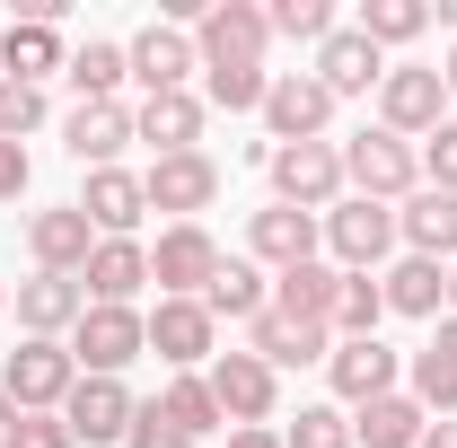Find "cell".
<instances>
[{
  "label": "cell",
  "instance_id": "27",
  "mask_svg": "<svg viewBox=\"0 0 457 448\" xmlns=\"http://www.w3.org/2000/svg\"><path fill=\"white\" fill-rule=\"evenodd\" d=\"M132 141V106L123 97H106V106H79L71 123H62V150L79 159V168H114V150Z\"/></svg>",
  "mask_w": 457,
  "mask_h": 448
},
{
  "label": "cell",
  "instance_id": "35",
  "mask_svg": "<svg viewBox=\"0 0 457 448\" xmlns=\"http://www.w3.org/2000/svg\"><path fill=\"white\" fill-rule=\"evenodd\" d=\"M422 27H431V0H370V9H361V36H370L378 54H387V45H413Z\"/></svg>",
  "mask_w": 457,
  "mask_h": 448
},
{
  "label": "cell",
  "instance_id": "40",
  "mask_svg": "<svg viewBox=\"0 0 457 448\" xmlns=\"http://www.w3.org/2000/svg\"><path fill=\"white\" fill-rule=\"evenodd\" d=\"M422 185H431V194H457V123H440V132L422 141Z\"/></svg>",
  "mask_w": 457,
  "mask_h": 448
},
{
  "label": "cell",
  "instance_id": "24",
  "mask_svg": "<svg viewBox=\"0 0 457 448\" xmlns=\"http://www.w3.org/2000/svg\"><path fill=\"white\" fill-rule=\"evenodd\" d=\"M246 352H255V361L282 378V369H308V361H326V352H335V335H326V326H290V317H273V308H264V317L246 326Z\"/></svg>",
  "mask_w": 457,
  "mask_h": 448
},
{
  "label": "cell",
  "instance_id": "16",
  "mask_svg": "<svg viewBox=\"0 0 457 448\" xmlns=\"http://www.w3.org/2000/svg\"><path fill=\"white\" fill-rule=\"evenodd\" d=\"M326 378H335V395L361 413V404H378V395H396L404 378V352H387V343L370 335V343H335L326 352Z\"/></svg>",
  "mask_w": 457,
  "mask_h": 448
},
{
  "label": "cell",
  "instance_id": "26",
  "mask_svg": "<svg viewBox=\"0 0 457 448\" xmlns=\"http://www.w3.org/2000/svg\"><path fill=\"white\" fill-rule=\"evenodd\" d=\"M203 308H212V326H255L264 308H273V281H264V264H246V255H220V273H212V290H203Z\"/></svg>",
  "mask_w": 457,
  "mask_h": 448
},
{
  "label": "cell",
  "instance_id": "31",
  "mask_svg": "<svg viewBox=\"0 0 457 448\" xmlns=\"http://www.w3.org/2000/svg\"><path fill=\"white\" fill-rule=\"evenodd\" d=\"M387 326V290H378V273H343L335 290V343H370Z\"/></svg>",
  "mask_w": 457,
  "mask_h": 448
},
{
  "label": "cell",
  "instance_id": "17",
  "mask_svg": "<svg viewBox=\"0 0 457 448\" xmlns=\"http://www.w3.org/2000/svg\"><path fill=\"white\" fill-rule=\"evenodd\" d=\"M132 413H141V395L123 387V378H79L71 404H62V422H71V440H79V448L123 440V431H132Z\"/></svg>",
  "mask_w": 457,
  "mask_h": 448
},
{
  "label": "cell",
  "instance_id": "48",
  "mask_svg": "<svg viewBox=\"0 0 457 448\" xmlns=\"http://www.w3.org/2000/svg\"><path fill=\"white\" fill-rule=\"evenodd\" d=\"M431 18H440V27H449V36H457V0H440V9H431Z\"/></svg>",
  "mask_w": 457,
  "mask_h": 448
},
{
  "label": "cell",
  "instance_id": "13",
  "mask_svg": "<svg viewBox=\"0 0 457 448\" xmlns=\"http://www.w3.org/2000/svg\"><path fill=\"white\" fill-rule=\"evenodd\" d=\"M123 54H132V79H141L150 97H168V88H185V79L203 71V54H194V36H185L176 18H150V27H141V36H132Z\"/></svg>",
  "mask_w": 457,
  "mask_h": 448
},
{
  "label": "cell",
  "instance_id": "46",
  "mask_svg": "<svg viewBox=\"0 0 457 448\" xmlns=\"http://www.w3.org/2000/svg\"><path fill=\"white\" fill-rule=\"evenodd\" d=\"M422 448H457V422H431V431H422Z\"/></svg>",
  "mask_w": 457,
  "mask_h": 448
},
{
  "label": "cell",
  "instance_id": "20",
  "mask_svg": "<svg viewBox=\"0 0 457 448\" xmlns=\"http://www.w3.org/2000/svg\"><path fill=\"white\" fill-rule=\"evenodd\" d=\"M141 281H150V246H141V237H97L79 290H88V308H132Z\"/></svg>",
  "mask_w": 457,
  "mask_h": 448
},
{
  "label": "cell",
  "instance_id": "42",
  "mask_svg": "<svg viewBox=\"0 0 457 448\" xmlns=\"http://www.w3.org/2000/svg\"><path fill=\"white\" fill-rule=\"evenodd\" d=\"M18 448H79V440H71V422H62V413H27Z\"/></svg>",
  "mask_w": 457,
  "mask_h": 448
},
{
  "label": "cell",
  "instance_id": "47",
  "mask_svg": "<svg viewBox=\"0 0 457 448\" xmlns=\"http://www.w3.org/2000/svg\"><path fill=\"white\" fill-rule=\"evenodd\" d=\"M431 352H449V361H457V317H440V335H431Z\"/></svg>",
  "mask_w": 457,
  "mask_h": 448
},
{
  "label": "cell",
  "instance_id": "10",
  "mask_svg": "<svg viewBox=\"0 0 457 448\" xmlns=\"http://www.w3.org/2000/svg\"><path fill=\"white\" fill-rule=\"evenodd\" d=\"M326 123H335V97L317 88V71H273V88H264V132H273V150L326 141Z\"/></svg>",
  "mask_w": 457,
  "mask_h": 448
},
{
  "label": "cell",
  "instance_id": "15",
  "mask_svg": "<svg viewBox=\"0 0 457 448\" xmlns=\"http://www.w3.org/2000/svg\"><path fill=\"white\" fill-rule=\"evenodd\" d=\"M141 326H150V352H159L168 369H203V361H212V343H220V326H212V308H203V299H159Z\"/></svg>",
  "mask_w": 457,
  "mask_h": 448
},
{
  "label": "cell",
  "instance_id": "25",
  "mask_svg": "<svg viewBox=\"0 0 457 448\" xmlns=\"http://www.w3.org/2000/svg\"><path fill=\"white\" fill-rule=\"evenodd\" d=\"M54 71H71V54H62V36H54V18H18V27L0 36V79L45 88Z\"/></svg>",
  "mask_w": 457,
  "mask_h": 448
},
{
  "label": "cell",
  "instance_id": "36",
  "mask_svg": "<svg viewBox=\"0 0 457 448\" xmlns=\"http://www.w3.org/2000/svg\"><path fill=\"white\" fill-rule=\"evenodd\" d=\"M264 88H273V71H203V106L228 114H264Z\"/></svg>",
  "mask_w": 457,
  "mask_h": 448
},
{
  "label": "cell",
  "instance_id": "32",
  "mask_svg": "<svg viewBox=\"0 0 457 448\" xmlns=\"http://www.w3.org/2000/svg\"><path fill=\"white\" fill-rule=\"evenodd\" d=\"M159 413H168L185 440H203V431H228V422H220V404H212V378H203V369H176V378H168V395H159Z\"/></svg>",
  "mask_w": 457,
  "mask_h": 448
},
{
  "label": "cell",
  "instance_id": "23",
  "mask_svg": "<svg viewBox=\"0 0 457 448\" xmlns=\"http://www.w3.org/2000/svg\"><path fill=\"white\" fill-rule=\"evenodd\" d=\"M79 212L97 237H132L141 212H150V194H141V176L132 168H88V194H79Z\"/></svg>",
  "mask_w": 457,
  "mask_h": 448
},
{
  "label": "cell",
  "instance_id": "37",
  "mask_svg": "<svg viewBox=\"0 0 457 448\" xmlns=\"http://www.w3.org/2000/svg\"><path fill=\"white\" fill-rule=\"evenodd\" d=\"M282 448H352V413L343 404H299V422L282 431Z\"/></svg>",
  "mask_w": 457,
  "mask_h": 448
},
{
  "label": "cell",
  "instance_id": "2",
  "mask_svg": "<svg viewBox=\"0 0 457 448\" xmlns=\"http://www.w3.org/2000/svg\"><path fill=\"white\" fill-rule=\"evenodd\" d=\"M264 45H273V18H264L255 0H212L203 27H194L203 71H264Z\"/></svg>",
  "mask_w": 457,
  "mask_h": 448
},
{
  "label": "cell",
  "instance_id": "34",
  "mask_svg": "<svg viewBox=\"0 0 457 448\" xmlns=\"http://www.w3.org/2000/svg\"><path fill=\"white\" fill-rule=\"evenodd\" d=\"M404 378H413V404H422V413H440V422H457V361L449 352H431V343H422V352H413V361H404Z\"/></svg>",
  "mask_w": 457,
  "mask_h": 448
},
{
  "label": "cell",
  "instance_id": "3",
  "mask_svg": "<svg viewBox=\"0 0 457 448\" xmlns=\"http://www.w3.org/2000/svg\"><path fill=\"white\" fill-rule=\"evenodd\" d=\"M326 255H335V273H378L387 255H396V212L387 203H361V194H343L335 212H326Z\"/></svg>",
  "mask_w": 457,
  "mask_h": 448
},
{
  "label": "cell",
  "instance_id": "6",
  "mask_svg": "<svg viewBox=\"0 0 457 448\" xmlns=\"http://www.w3.org/2000/svg\"><path fill=\"white\" fill-rule=\"evenodd\" d=\"M264 168H273V194H282L290 212H317V220H326V212L343 203V150L335 141H290V150H273Z\"/></svg>",
  "mask_w": 457,
  "mask_h": 448
},
{
  "label": "cell",
  "instance_id": "45",
  "mask_svg": "<svg viewBox=\"0 0 457 448\" xmlns=\"http://www.w3.org/2000/svg\"><path fill=\"white\" fill-rule=\"evenodd\" d=\"M228 448H282V431H264V422H255V431H228Z\"/></svg>",
  "mask_w": 457,
  "mask_h": 448
},
{
  "label": "cell",
  "instance_id": "11",
  "mask_svg": "<svg viewBox=\"0 0 457 448\" xmlns=\"http://www.w3.org/2000/svg\"><path fill=\"white\" fill-rule=\"evenodd\" d=\"M141 194H150V212L194 220V212L220 203V159H212V150H176V159H159V168L141 176Z\"/></svg>",
  "mask_w": 457,
  "mask_h": 448
},
{
  "label": "cell",
  "instance_id": "39",
  "mask_svg": "<svg viewBox=\"0 0 457 448\" xmlns=\"http://www.w3.org/2000/svg\"><path fill=\"white\" fill-rule=\"evenodd\" d=\"M27 132H45V88L0 79V141H27Z\"/></svg>",
  "mask_w": 457,
  "mask_h": 448
},
{
  "label": "cell",
  "instance_id": "4",
  "mask_svg": "<svg viewBox=\"0 0 457 448\" xmlns=\"http://www.w3.org/2000/svg\"><path fill=\"white\" fill-rule=\"evenodd\" d=\"M71 387H79L71 343H18V352H9V369H0V395H9L18 413H62Z\"/></svg>",
  "mask_w": 457,
  "mask_h": 448
},
{
  "label": "cell",
  "instance_id": "44",
  "mask_svg": "<svg viewBox=\"0 0 457 448\" xmlns=\"http://www.w3.org/2000/svg\"><path fill=\"white\" fill-rule=\"evenodd\" d=\"M18 431H27V413H18V404L0 395V448H18Z\"/></svg>",
  "mask_w": 457,
  "mask_h": 448
},
{
  "label": "cell",
  "instance_id": "5",
  "mask_svg": "<svg viewBox=\"0 0 457 448\" xmlns=\"http://www.w3.org/2000/svg\"><path fill=\"white\" fill-rule=\"evenodd\" d=\"M141 352H150L141 308H88V317L71 326V361H79V378H123Z\"/></svg>",
  "mask_w": 457,
  "mask_h": 448
},
{
  "label": "cell",
  "instance_id": "21",
  "mask_svg": "<svg viewBox=\"0 0 457 448\" xmlns=\"http://www.w3.org/2000/svg\"><path fill=\"white\" fill-rule=\"evenodd\" d=\"M203 97L194 88H168V97H141L132 106V141H159V159H176V150H203Z\"/></svg>",
  "mask_w": 457,
  "mask_h": 448
},
{
  "label": "cell",
  "instance_id": "9",
  "mask_svg": "<svg viewBox=\"0 0 457 448\" xmlns=\"http://www.w3.org/2000/svg\"><path fill=\"white\" fill-rule=\"evenodd\" d=\"M440 106H449V79H440V71H422V62H404V71L378 79V123H387L396 141H413V132L431 141V132L449 123Z\"/></svg>",
  "mask_w": 457,
  "mask_h": 448
},
{
  "label": "cell",
  "instance_id": "30",
  "mask_svg": "<svg viewBox=\"0 0 457 448\" xmlns=\"http://www.w3.org/2000/svg\"><path fill=\"white\" fill-rule=\"evenodd\" d=\"M422 431H431V413H422L404 387L352 413V448H422Z\"/></svg>",
  "mask_w": 457,
  "mask_h": 448
},
{
  "label": "cell",
  "instance_id": "22",
  "mask_svg": "<svg viewBox=\"0 0 457 448\" xmlns=\"http://www.w3.org/2000/svg\"><path fill=\"white\" fill-rule=\"evenodd\" d=\"M396 237L404 255H431V264H457V194H404L396 203Z\"/></svg>",
  "mask_w": 457,
  "mask_h": 448
},
{
  "label": "cell",
  "instance_id": "28",
  "mask_svg": "<svg viewBox=\"0 0 457 448\" xmlns=\"http://www.w3.org/2000/svg\"><path fill=\"white\" fill-rule=\"evenodd\" d=\"M335 290H343V273H335V264H299V273H273V317H290V326H326V335H335Z\"/></svg>",
  "mask_w": 457,
  "mask_h": 448
},
{
  "label": "cell",
  "instance_id": "43",
  "mask_svg": "<svg viewBox=\"0 0 457 448\" xmlns=\"http://www.w3.org/2000/svg\"><path fill=\"white\" fill-rule=\"evenodd\" d=\"M27 194V141H0V203Z\"/></svg>",
  "mask_w": 457,
  "mask_h": 448
},
{
  "label": "cell",
  "instance_id": "7",
  "mask_svg": "<svg viewBox=\"0 0 457 448\" xmlns=\"http://www.w3.org/2000/svg\"><path fill=\"white\" fill-rule=\"evenodd\" d=\"M212 404H220L228 431H255V422H273V404H282V378L255 361V352H212Z\"/></svg>",
  "mask_w": 457,
  "mask_h": 448
},
{
  "label": "cell",
  "instance_id": "41",
  "mask_svg": "<svg viewBox=\"0 0 457 448\" xmlns=\"http://www.w3.org/2000/svg\"><path fill=\"white\" fill-rule=\"evenodd\" d=\"M123 448H194V440H185V431H176L168 413H159V395H150V404H141V413H132V431H123Z\"/></svg>",
  "mask_w": 457,
  "mask_h": 448
},
{
  "label": "cell",
  "instance_id": "14",
  "mask_svg": "<svg viewBox=\"0 0 457 448\" xmlns=\"http://www.w3.org/2000/svg\"><path fill=\"white\" fill-rule=\"evenodd\" d=\"M27 255H36V273H88V255H97V228L79 203H54V212H36L27 220Z\"/></svg>",
  "mask_w": 457,
  "mask_h": 448
},
{
  "label": "cell",
  "instance_id": "1",
  "mask_svg": "<svg viewBox=\"0 0 457 448\" xmlns=\"http://www.w3.org/2000/svg\"><path fill=\"white\" fill-rule=\"evenodd\" d=\"M335 150H343V185H352L361 203H387V212H396L404 194H422V150L396 141L387 123L352 132V141H335Z\"/></svg>",
  "mask_w": 457,
  "mask_h": 448
},
{
  "label": "cell",
  "instance_id": "12",
  "mask_svg": "<svg viewBox=\"0 0 457 448\" xmlns=\"http://www.w3.org/2000/svg\"><path fill=\"white\" fill-rule=\"evenodd\" d=\"M317 246H326L317 212H290V203H273V212H255V220H246V264L299 273V264H317Z\"/></svg>",
  "mask_w": 457,
  "mask_h": 448
},
{
  "label": "cell",
  "instance_id": "29",
  "mask_svg": "<svg viewBox=\"0 0 457 448\" xmlns=\"http://www.w3.org/2000/svg\"><path fill=\"white\" fill-rule=\"evenodd\" d=\"M378 290H387V317H440V308H449V264L404 255V264L378 273Z\"/></svg>",
  "mask_w": 457,
  "mask_h": 448
},
{
  "label": "cell",
  "instance_id": "33",
  "mask_svg": "<svg viewBox=\"0 0 457 448\" xmlns=\"http://www.w3.org/2000/svg\"><path fill=\"white\" fill-rule=\"evenodd\" d=\"M123 79H132V54H123V45H79V54H71V88H79V106H106Z\"/></svg>",
  "mask_w": 457,
  "mask_h": 448
},
{
  "label": "cell",
  "instance_id": "50",
  "mask_svg": "<svg viewBox=\"0 0 457 448\" xmlns=\"http://www.w3.org/2000/svg\"><path fill=\"white\" fill-rule=\"evenodd\" d=\"M449 317H457V264H449Z\"/></svg>",
  "mask_w": 457,
  "mask_h": 448
},
{
  "label": "cell",
  "instance_id": "49",
  "mask_svg": "<svg viewBox=\"0 0 457 448\" xmlns=\"http://www.w3.org/2000/svg\"><path fill=\"white\" fill-rule=\"evenodd\" d=\"M440 79H449V97H457V45H449V62H440Z\"/></svg>",
  "mask_w": 457,
  "mask_h": 448
},
{
  "label": "cell",
  "instance_id": "18",
  "mask_svg": "<svg viewBox=\"0 0 457 448\" xmlns=\"http://www.w3.org/2000/svg\"><path fill=\"white\" fill-rule=\"evenodd\" d=\"M79 317H88V290H79L71 273H36V281H18V326H27V343H62Z\"/></svg>",
  "mask_w": 457,
  "mask_h": 448
},
{
  "label": "cell",
  "instance_id": "8",
  "mask_svg": "<svg viewBox=\"0 0 457 448\" xmlns=\"http://www.w3.org/2000/svg\"><path fill=\"white\" fill-rule=\"evenodd\" d=\"M212 273H220V246H212V228H203V220L159 228V246H150V281H159V299H203Z\"/></svg>",
  "mask_w": 457,
  "mask_h": 448
},
{
  "label": "cell",
  "instance_id": "19",
  "mask_svg": "<svg viewBox=\"0 0 457 448\" xmlns=\"http://www.w3.org/2000/svg\"><path fill=\"white\" fill-rule=\"evenodd\" d=\"M387 79V62H378V45L361 36V27H335L326 45H317V88L326 97H370Z\"/></svg>",
  "mask_w": 457,
  "mask_h": 448
},
{
  "label": "cell",
  "instance_id": "38",
  "mask_svg": "<svg viewBox=\"0 0 457 448\" xmlns=\"http://www.w3.org/2000/svg\"><path fill=\"white\" fill-rule=\"evenodd\" d=\"M264 18H273V36H290V45H326L335 36V9L326 0H273Z\"/></svg>",
  "mask_w": 457,
  "mask_h": 448
}]
</instances>
